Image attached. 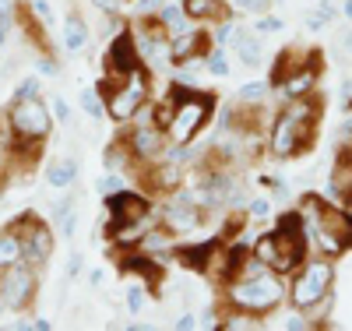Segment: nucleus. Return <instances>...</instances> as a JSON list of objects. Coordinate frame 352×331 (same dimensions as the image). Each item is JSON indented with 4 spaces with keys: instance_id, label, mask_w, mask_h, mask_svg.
I'll return each mask as SVG.
<instances>
[{
    "instance_id": "33",
    "label": "nucleus",
    "mask_w": 352,
    "mask_h": 331,
    "mask_svg": "<svg viewBox=\"0 0 352 331\" xmlns=\"http://www.w3.org/2000/svg\"><path fill=\"white\" fill-rule=\"evenodd\" d=\"M166 0H138V14H159Z\"/></svg>"
},
{
    "instance_id": "36",
    "label": "nucleus",
    "mask_w": 352,
    "mask_h": 331,
    "mask_svg": "<svg viewBox=\"0 0 352 331\" xmlns=\"http://www.w3.org/2000/svg\"><path fill=\"white\" fill-rule=\"evenodd\" d=\"M32 11H36V18H39L43 25H50V21H53V14H50V4H46V0H36Z\"/></svg>"
},
{
    "instance_id": "28",
    "label": "nucleus",
    "mask_w": 352,
    "mask_h": 331,
    "mask_svg": "<svg viewBox=\"0 0 352 331\" xmlns=\"http://www.w3.org/2000/svg\"><path fill=\"white\" fill-rule=\"evenodd\" d=\"M335 14H338V11H335V8L328 4V0H324V4H320V8H317V11L310 14V21H307V25H310V28H320V25H331V21H335Z\"/></svg>"
},
{
    "instance_id": "4",
    "label": "nucleus",
    "mask_w": 352,
    "mask_h": 331,
    "mask_svg": "<svg viewBox=\"0 0 352 331\" xmlns=\"http://www.w3.org/2000/svg\"><path fill=\"white\" fill-rule=\"evenodd\" d=\"M296 212L303 215L310 247H317L320 257H342L352 250V208L331 204L320 194H303Z\"/></svg>"
},
{
    "instance_id": "42",
    "label": "nucleus",
    "mask_w": 352,
    "mask_h": 331,
    "mask_svg": "<svg viewBox=\"0 0 352 331\" xmlns=\"http://www.w3.org/2000/svg\"><path fill=\"white\" fill-rule=\"evenodd\" d=\"M176 328H180V331H190V328H194V317H190V314H184L180 321H176Z\"/></svg>"
},
{
    "instance_id": "32",
    "label": "nucleus",
    "mask_w": 352,
    "mask_h": 331,
    "mask_svg": "<svg viewBox=\"0 0 352 331\" xmlns=\"http://www.w3.org/2000/svg\"><path fill=\"white\" fill-rule=\"evenodd\" d=\"M8 166H11V145H8L4 134H0V176L8 173Z\"/></svg>"
},
{
    "instance_id": "20",
    "label": "nucleus",
    "mask_w": 352,
    "mask_h": 331,
    "mask_svg": "<svg viewBox=\"0 0 352 331\" xmlns=\"http://www.w3.org/2000/svg\"><path fill=\"white\" fill-rule=\"evenodd\" d=\"M25 261V247H21V236L11 229V233H0V272L11 264Z\"/></svg>"
},
{
    "instance_id": "29",
    "label": "nucleus",
    "mask_w": 352,
    "mask_h": 331,
    "mask_svg": "<svg viewBox=\"0 0 352 331\" xmlns=\"http://www.w3.org/2000/svg\"><path fill=\"white\" fill-rule=\"evenodd\" d=\"M81 109H85L88 116H99V113H102V103L96 99L92 88H85V92H81Z\"/></svg>"
},
{
    "instance_id": "37",
    "label": "nucleus",
    "mask_w": 352,
    "mask_h": 331,
    "mask_svg": "<svg viewBox=\"0 0 352 331\" xmlns=\"http://www.w3.org/2000/svg\"><path fill=\"white\" fill-rule=\"evenodd\" d=\"M127 307H131V314H138V310L144 307V296H141V289H131V292H127Z\"/></svg>"
},
{
    "instance_id": "46",
    "label": "nucleus",
    "mask_w": 352,
    "mask_h": 331,
    "mask_svg": "<svg viewBox=\"0 0 352 331\" xmlns=\"http://www.w3.org/2000/svg\"><path fill=\"white\" fill-rule=\"evenodd\" d=\"M345 109H349V113H352V99H345Z\"/></svg>"
},
{
    "instance_id": "30",
    "label": "nucleus",
    "mask_w": 352,
    "mask_h": 331,
    "mask_svg": "<svg viewBox=\"0 0 352 331\" xmlns=\"http://www.w3.org/2000/svg\"><path fill=\"white\" fill-rule=\"evenodd\" d=\"M36 96H39V81L36 78H28V81H21L14 88V99H36Z\"/></svg>"
},
{
    "instance_id": "25",
    "label": "nucleus",
    "mask_w": 352,
    "mask_h": 331,
    "mask_svg": "<svg viewBox=\"0 0 352 331\" xmlns=\"http://www.w3.org/2000/svg\"><path fill=\"white\" fill-rule=\"evenodd\" d=\"M272 92V85L268 81H250V85H243L240 88V103H264V96H268Z\"/></svg>"
},
{
    "instance_id": "8",
    "label": "nucleus",
    "mask_w": 352,
    "mask_h": 331,
    "mask_svg": "<svg viewBox=\"0 0 352 331\" xmlns=\"http://www.w3.org/2000/svg\"><path fill=\"white\" fill-rule=\"evenodd\" d=\"M8 124L21 141H43L50 134V109L43 99H14L8 109Z\"/></svg>"
},
{
    "instance_id": "38",
    "label": "nucleus",
    "mask_w": 352,
    "mask_h": 331,
    "mask_svg": "<svg viewBox=\"0 0 352 331\" xmlns=\"http://www.w3.org/2000/svg\"><path fill=\"white\" fill-rule=\"evenodd\" d=\"M310 328V321H303V317H292V321H285V331H307Z\"/></svg>"
},
{
    "instance_id": "6",
    "label": "nucleus",
    "mask_w": 352,
    "mask_h": 331,
    "mask_svg": "<svg viewBox=\"0 0 352 331\" xmlns=\"http://www.w3.org/2000/svg\"><path fill=\"white\" fill-rule=\"evenodd\" d=\"M148 99H152L148 67H138L127 78H116L113 85H106V113L116 124H131L141 113V106H148Z\"/></svg>"
},
{
    "instance_id": "22",
    "label": "nucleus",
    "mask_w": 352,
    "mask_h": 331,
    "mask_svg": "<svg viewBox=\"0 0 352 331\" xmlns=\"http://www.w3.org/2000/svg\"><path fill=\"white\" fill-rule=\"evenodd\" d=\"M159 21L169 28V36H173V32H184L190 18H187L184 4H162V11H159Z\"/></svg>"
},
{
    "instance_id": "39",
    "label": "nucleus",
    "mask_w": 352,
    "mask_h": 331,
    "mask_svg": "<svg viewBox=\"0 0 352 331\" xmlns=\"http://www.w3.org/2000/svg\"><path fill=\"white\" fill-rule=\"evenodd\" d=\"M92 4H96L99 11H109V14L116 11V0H92Z\"/></svg>"
},
{
    "instance_id": "12",
    "label": "nucleus",
    "mask_w": 352,
    "mask_h": 331,
    "mask_svg": "<svg viewBox=\"0 0 352 331\" xmlns=\"http://www.w3.org/2000/svg\"><path fill=\"white\" fill-rule=\"evenodd\" d=\"M212 50V36L201 32V28H184V32H173L169 36V64L173 67H187L194 60H204Z\"/></svg>"
},
{
    "instance_id": "15",
    "label": "nucleus",
    "mask_w": 352,
    "mask_h": 331,
    "mask_svg": "<svg viewBox=\"0 0 352 331\" xmlns=\"http://www.w3.org/2000/svg\"><path fill=\"white\" fill-rule=\"evenodd\" d=\"M215 247H219V236H212V239H197V244L173 247V257L180 261L184 268H190V272L208 275V264H212V254H215Z\"/></svg>"
},
{
    "instance_id": "47",
    "label": "nucleus",
    "mask_w": 352,
    "mask_h": 331,
    "mask_svg": "<svg viewBox=\"0 0 352 331\" xmlns=\"http://www.w3.org/2000/svg\"><path fill=\"white\" fill-rule=\"evenodd\" d=\"M0 310H4V296H0Z\"/></svg>"
},
{
    "instance_id": "5",
    "label": "nucleus",
    "mask_w": 352,
    "mask_h": 331,
    "mask_svg": "<svg viewBox=\"0 0 352 331\" xmlns=\"http://www.w3.org/2000/svg\"><path fill=\"white\" fill-rule=\"evenodd\" d=\"M335 289V264L331 257H307V264L289 279V303L300 314H310L317 303H324Z\"/></svg>"
},
{
    "instance_id": "13",
    "label": "nucleus",
    "mask_w": 352,
    "mask_h": 331,
    "mask_svg": "<svg viewBox=\"0 0 352 331\" xmlns=\"http://www.w3.org/2000/svg\"><path fill=\"white\" fill-rule=\"evenodd\" d=\"M14 233L21 236V247H25V261H28V264H43V261L53 254V233H50V226H43L36 215H25V219L14 226Z\"/></svg>"
},
{
    "instance_id": "31",
    "label": "nucleus",
    "mask_w": 352,
    "mask_h": 331,
    "mask_svg": "<svg viewBox=\"0 0 352 331\" xmlns=\"http://www.w3.org/2000/svg\"><path fill=\"white\" fill-rule=\"evenodd\" d=\"M254 32L261 36V32H282V18H257V25H254Z\"/></svg>"
},
{
    "instance_id": "23",
    "label": "nucleus",
    "mask_w": 352,
    "mask_h": 331,
    "mask_svg": "<svg viewBox=\"0 0 352 331\" xmlns=\"http://www.w3.org/2000/svg\"><path fill=\"white\" fill-rule=\"evenodd\" d=\"M53 215H56V229H60V236H71L74 233V204L71 201H60V204H56L53 208Z\"/></svg>"
},
{
    "instance_id": "3",
    "label": "nucleus",
    "mask_w": 352,
    "mask_h": 331,
    "mask_svg": "<svg viewBox=\"0 0 352 331\" xmlns=\"http://www.w3.org/2000/svg\"><path fill=\"white\" fill-rule=\"evenodd\" d=\"M250 254L268 268V272H275L282 279H292L310 257V236H307L303 215L300 212H282L272 233L254 239Z\"/></svg>"
},
{
    "instance_id": "17",
    "label": "nucleus",
    "mask_w": 352,
    "mask_h": 331,
    "mask_svg": "<svg viewBox=\"0 0 352 331\" xmlns=\"http://www.w3.org/2000/svg\"><path fill=\"white\" fill-rule=\"evenodd\" d=\"M303 56H307V50H300V46H285V50H278V56H275V71H272V78H268V85L275 88V92L285 85V78L303 64Z\"/></svg>"
},
{
    "instance_id": "45",
    "label": "nucleus",
    "mask_w": 352,
    "mask_h": 331,
    "mask_svg": "<svg viewBox=\"0 0 352 331\" xmlns=\"http://www.w3.org/2000/svg\"><path fill=\"white\" fill-rule=\"evenodd\" d=\"M342 14H345V18L352 21V0H345V4H342Z\"/></svg>"
},
{
    "instance_id": "1",
    "label": "nucleus",
    "mask_w": 352,
    "mask_h": 331,
    "mask_svg": "<svg viewBox=\"0 0 352 331\" xmlns=\"http://www.w3.org/2000/svg\"><path fill=\"white\" fill-rule=\"evenodd\" d=\"M289 299V286L282 275L268 272L254 254L247 257L243 272L222 286V307L226 314H247V317H268Z\"/></svg>"
},
{
    "instance_id": "11",
    "label": "nucleus",
    "mask_w": 352,
    "mask_h": 331,
    "mask_svg": "<svg viewBox=\"0 0 352 331\" xmlns=\"http://www.w3.org/2000/svg\"><path fill=\"white\" fill-rule=\"evenodd\" d=\"M102 67L113 78H127L138 67H148V64H144V56H141V50H138V39H134L131 28H124V32L113 36V43H109V50L102 56Z\"/></svg>"
},
{
    "instance_id": "10",
    "label": "nucleus",
    "mask_w": 352,
    "mask_h": 331,
    "mask_svg": "<svg viewBox=\"0 0 352 331\" xmlns=\"http://www.w3.org/2000/svg\"><path fill=\"white\" fill-rule=\"evenodd\" d=\"M0 296H4L8 310H25L36 296V264L18 261V264L4 268V275H0Z\"/></svg>"
},
{
    "instance_id": "27",
    "label": "nucleus",
    "mask_w": 352,
    "mask_h": 331,
    "mask_svg": "<svg viewBox=\"0 0 352 331\" xmlns=\"http://www.w3.org/2000/svg\"><path fill=\"white\" fill-rule=\"evenodd\" d=\"M232 32H236V21H232V18H222L219 25H215V46H229L232 43Z\"/></svg>"
},
{
    "instance_id": "41",
    "label": "nucleus",
    "mask_w": 352,
    "mask_h": 331,
    "mask_svg": "<svg viewBox=\"0 0 352 331\" xmlns=\"http://www.w3.org/2000/svg\"><path fill=\"white\" fill-rule=\"evenodd\" d=\"M39 71H43L46 78H53V74H56V64H53V60H43V64H39Z\"/></svg>"
},
{
    "instance_id": "44",
    "label": "nucleus",
    "mask_w": 352,
    "mask_h": 331,
    "mask_svg": "<svg viewBox=\"0 0 352 331\" xmlns=\"http://www.w3.org/2000/svg\"><path fill=\"white\" fill-rule=\"evenodd\" d=\"M56 116H60V120H67V116H71V109H67V103H56Z\"/></svg>"
},
{
    "instance_id": "24",
    "label": "nucleus",
    "mask_w": 352,
    "mask_h": 331,
    "mask_svg": "<svg viewBox=\"0 0 352 331\" xmlns=\"http://www.w3.org/2000/svg\"><path fill=\"white\" fill-rule=\"evenodd\" d=\"M204 67H208L212 74H219V78H226V74H229V56H226V46H212V50H208V56H204Z\"/></svg>"
},
{
    "instance_id": "14",
    "label": "nucleus",
    "mask_w": 352,
    "mask_h": 331,
    "mask_svg": "<svg viewBox=\"0 0 352 331\" xmlns=\"http://www.w3.org/2000/svg\"><path fill=\"white\" fill-rule=\"evenodd\" d=\"M320 64H324V56L320 50H307L303 64L285 78V85L278 88L282 99H296V96H307V92H317V81H320Z\"/></svg>"
},
{
    "instance_id": "9",
    "label": "nucleus",
    "mask_w": 352,
    "mask_h": 331,
    "mask_svg": "<svg viewBox=\"0 0 352 331\" xmlns=\"http://www.w3.org/2000/svg\"><path fill=\"white\" fill-rule=\"evenodd\" d=\"M124 148L131 152V159L138 166H155L166 159L169 152V134L159 127V124H134L127 134H124Z\"/></svg>"
},
{
    "instance_id": "2",
    "label": "nucleus",
    "mask_w": 352,
    "mask_h": 331,
    "mask_svg": "<svg viewBox=\"0 0 352 331\" xmlns=\"http://www.w3.org/2000/svg\"><path fill=\"white\" fill-rule=\"evenodd\" d=\"M324 113V99L320 92H307L296 99H285L275 124L268 131V152L275 159H292L307 156L317 141V120Z\"/></svg>"
},
{
    "instance_id": "7",
    "label": "nucleus",
    "mask_w": 352,
    "mask_h": 331,
    "mask_svg": "<svg viewBox=\"0 0 352 331\" xmlns=\"http://www.w3.org/2000/svg\"><path fill=\"white\" fill-rule=\"evenodd\" d=\"M215 106H219L215 92H201V88H197L190 99L173 103V116H169V124H166L169 145H190L204 131V124L212 120Z\"/></svg>"
},
{
    "instance_id": "19",
    "label": "nucleus",
    "mask_w": 352,
    "mask_h": 331,
    "mask_svg": "<svg viewBox=\"0 0 352 331\" xmlns=\"http://www.w3.org/2000/svg\"><path fill=\"white\" fill-rule=\"evenodd\" d=\"M85 43H88V25L78 14H67V21H64V50L67 53H81Z\"/></svg>"
},
{
    "instance_id": "21",
    "label": "nucleus",
    "mask_w": 352,
    "mask_h": 331,
    "mask_svg": "<svg viewBox=\"0 0 352 331\" xmlns=\"http://www.w3.org/2000/svg\"><path fill=\"white\" fill-rule=\"evenodd\" d=\"M74 176H78V162H74V159H60V162H53V166L46 169V180H50L53 187H67Z\"/></svg>"
},
{
    "instance_id": "43",
    "label": "nucleus",
    "mask_w": 352,
    "mask_h": 331,
    "mask_svg": "<svg viewBox=\"0 0 352 331\" xmlns=\"http://www.w3.org/2000/svg\"><path fill=\"white\" fill-rule=\"evenodd\" d=\"M342 50H345V53H352V28H349V32L342 36Z\"/></svg>"
},
{
    "instance_id": "16",
    "label": "nucleus",
    "mask_w": 352,
    "mask_h": 331,
    "mask_svg": "<svg viewBox=\"0 0 352 331\" xmlns=\"http://www.w3.org/2000/svg\"><path fill=\"white\" fill-rule=\"evenodd\" d=\"M120 272H124V275H141L144 286L155 289V286L162 282V261L152 257V254H144V250H138V254H127V257L120 261Z\"/></svg>"
},
{
    "instance_id": "40",
    "label": "nucleus",
    "mask_w": 352,
    "mask_h": 331,
    "mask_svg": "<svg viewBox=\"0 0 352 331\" xmlns=\"http://www.w3.org/2000/svg\"><path fill=\"white\" fill-rule=\"evenodd\" d=\"M78 272H81V254H74L71 264H67V275H78Z\"/></svg>"
},
{
    "instance_id": "18",
    "label": "nucleus",
    "mask_w": 352,
    "mask_h": 331,
    "mask_svg": "<svg viewBox=\"0 0 352 331\" xmlns=\"http://www.w3.org/2000/svg\"><path fill=\"white\" fill-rule=\"evenodd\" d=\"M232 50H236V56H240V64H247V67H257L261 64V39H257V32H232Z\"/></svg>"
},
{
    "instance_id": "34",
    "label": "nucleus",
    "mask_w": 352,
    "mask_h": 331,
    "mask_svg": "<svg viewBox=\"0 0 352 331\" xmlns=\"http://www.w3.org/2000/svg\"><path fill=\"white\" fill-rule=\"evenodd\" d=\"M99 187H102L106 194H113V191H124L127 184H124V176H116V173H113V176H106V180H102V184H99Z\"/></svg>"
},
{
    "instance_id": "35",
    "label": "nucleus",
    "mask_w": 352,
    "mask_h": 331,
    "mask_svg": "<svg viewBox=\"0 0 352 331\" xmlns=\"http://www.w3.org/2000/svg\"><path fill=\"white\" fill-rule=\"evenodd\" d=\"M236 4V11H261L264 4H272V0H232Z\"/></svg>"
},
{
    "instance_id": "26",
    "label": "nucleus",
    "mask_w": 352,
    "mask_h": 331,
    "mask_svg": "<svg viewBox=\"0 0 352 331\" xmlns=\"http://www.w3.org/2000/svg\"><path fill=\"white\" fill-rule=\"evenodd\" d=\"M247 215L257 219V222H264V219H272V215H275V204H272V201H264V197H257V201L247 204Z\"/></svg>"
}]
</instances>
